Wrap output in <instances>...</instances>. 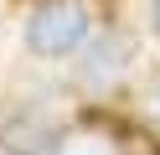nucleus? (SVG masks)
I'll list each match as a JSON object with an SVG mask.
<instances>
[{"label": "nucleus", "instance_id": "423d86ee", "mask_svg": "<svg viewBox=\"0 0 160 155\" xmlns=\"http://www.w3.org/2000/svg\"><path fill=\"white\" fill-rule=\"evenodd\" d=\"M150 26H155V36H160V0H150Z\"/></svg>", "mask_w": 160, "mask_h": 155}, {"label": "nucleus", "instance_id": "7ed1b4c3", "mask_svg": "<svg viewBox=\"0 0 160 155\" xmlns=\"http://www.w3.org/2000/svg\"><path fill=\"white\" fill-rule=\"evenodd\" d=\"M62 124L42 109H21L0 124V155H62Z\"/></svg>", "mask_w": 160, "mask_h": 155}, {"label": "nucleus", "instance_id": "39448f33", "mask_svg": "<svg viewBox=\"0 0 160 155\" xmlns=\"http://www.w3.org/2000/svg\"><path fill=\"white\" fill-rule=\"evenodd\" d=\"M145 114H150V119L160 124V72L150 78V88H145Z\"/></svg>", "mask_w": 160, "mask_h": 155}, {"label": "nucleus", "instance_id": "f257e3e1", "mask_svg": "<svg viewBox=\"0 0 160 155\" xmlns=\"http://www.w3.org/2000/svg\"><path fill=\"white\" fill-rule=\"evenodd\" d=\"M88 41V10L78 0H47L26 21V47L36 57H67Z\"/></svg>", "mask_w": 160, "mask_h": 155}, {"label": "nucleus", "instance_id": "f03ea898", "mask_svg": "<svg viewBox=\"0 0 160 155\" xmlns=\"http://www.w3.org/2000/svg\"><path fill=\"white\" fill-rule=\"evenodd\" d=\"M129 57H134V41H129L124 31H103V36L78 57L72 78H78V88H88V93H108L119 78H124Z\"/></svg>", "mask_w": 160, "mask_h": 155}, {"label": "nucleus", "instance_id": "20e7f679", "mask_svg": "<svg viewBox=\"0 0 160 155\" xmlns=\"http://www.w3.org/2000/svg\"><path fill=\"white\" fill-rule=\"evenodd\" d=\"M114 140H119V150H124V155H160L155 134L134 129V124H114Z\"/></svg>", "mask_w": 160, "mask_h": 155}]
</instances>
